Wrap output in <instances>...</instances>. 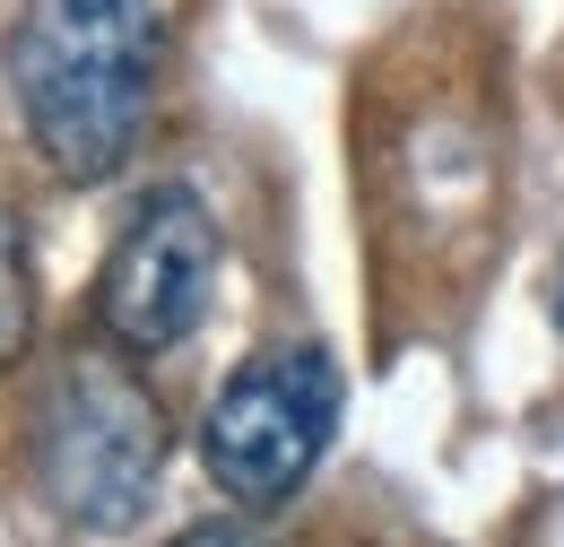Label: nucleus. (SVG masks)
Here are the masks:
<instances>
[{
  "label": "nucleus",
  "instance_id": "obj_1",
  "mask_svg": "<svg viewBox=\"0 0 564 547\" xmlns=\"http://www.w3.org/2000/svg\"><path fill=\"white\" fill-rule=\"evenodd\" d=\"M9 105L62 183H113L156 114V0H26Z\"/></svg>",
  "mask_w": 564,
  "mask_h": 547
},
{
  "label": "nucleus",
  "instance_id": "obj_2",
  "mask_svg": "<svg viewBox=\"0 0 564 547\" xmlns=\"http://www.w3.org/2000/svg\"><path fill=\"white\" fill-rule=\"evenodd\" d=\"M165 452H174L165 400L140 383V365L113 340L70 347L44 374L26 470H35V495L53 504V522H70L78 539L140 530L156 504V479H165Z\"/></svg>",
  "mask_w": 564,
  "mask_h": 547
},
{
  "label": "nucleus",
  "instance_id": "obj_3",
  "mask_svg": "<svg viewBox=\"0 0 564 547\" xmlns=\"http://www.w3.org/2000/svg\"><path fill=\"white\" fill-rule=\"evenodd\" d=\"M339 365L330 347H261L226 374V392L200 417V470L243 513H279L295 486L322 470L339 435Z\"/></svg>",
  "mask_w": 564,
  "mask_h": 547
},
{
  "label": "nucleus",
  "instance_id": "obj_4",
  "mask_svg": "<svg viewBox=\"0 0 564 547\" xmlns=\"http://www.w3.org/2000/svg\"><path fill=\"white\" fill-rule=\"evenodd\" d=\"M209 287H217L209 201L192 183H156L122 217V235H113V253L96 270V331L122 347V356H165V347H183L200 331Z\"/></svg>",
  "mask_w": 564,
  "mask_h": 547
},
{
  "label": "nucleus",
  "instance_id": "obj_5",
  "mask_svg": "<svg viewBox=\"0 0 564 547\" xmlns=\"http://www.w3.org/2000/svg\"><path fill=\"white\" fill-rule=\"evenodd\" d=\"M35 340V253H26V226L0 208V374L26 356Z\"/></svg>",
  "mask_w": 564,
  "mask_h": 547
},
{
  "label": "nucleus",
  "instance_id": "obj_6",
  "mask_svg": "<svg viewBox=\"0 0 564 547\" xmlns=\"http://www.w3.org/2000/svg\"><path fill=\"white\" fill-rule=\"evenodd\" d=\"M165 547H270L252 522H192V530H174Z\"/></svg>",
  "mask_w": 564,
  "mask_h": 547
},
{
  "label": "nucleus",
  "instance_id": "obj_7",
  "mask_svg": "<svg viewBox=\"0 0 564 547\" xmlns=\"http://www.w3.org/2000/svg\"><path fill=\"white\" fill-rule=\"evenodd\" d=\"M556 331H564V278H556Z\"/></svg>",
  "mask_w": 564,
  "mask_h": 547
}]
</instances>
